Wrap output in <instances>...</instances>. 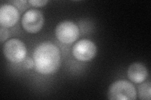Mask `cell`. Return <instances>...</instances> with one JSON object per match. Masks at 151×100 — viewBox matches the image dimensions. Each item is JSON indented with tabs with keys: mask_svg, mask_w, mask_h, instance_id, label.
Segmentation results:
<instances>
[{
	"mask_svg": "<svg viewBox=\"0 0 151 100\" xmlns=\"http://www.w3.org/2000/svg\"><path fill=\"white\" fill-rule=\"evenodd\" d=\"M44 16L42 12L37 9H30L25 12L22 18V25L26 31L30 33H37L43 27Z\"/></svg>",
	"mask_w": 151,
	"mask_h": 100,
	"instance_id": "8992f818",
	"label": "cell"
},
{
	"mask_svg": "<svg viewBox=\"0 0 151 100\" xmlns=\"http://www.w3.org/2000/svg\"><path fill=\"white\" fill-rule=\"evenodd\" d=\"M31 5L35 7H42L45 6L47 3H48V1H39V0H30V1H28Z\"/></svg>",
	"mask_w": 151,
	"mask_h": 100,
	"instance_id": "8fae6325",
	"label": "cell"
},
{
	"mask_svg": "<svg viewBox=\"0 0 151 100\" xmlns=\"http://www.w3.org/2000/svg\"><path fill=\"white\" fill-rule=\"evenodd\" d=\"M3 50L6 58L13 63L23 61L27 55V48L25 44L16 38L7 41L3 45Z\"/></svg>",
	"mask_w": 151,
	"mask_h": 100,
	"instance_id": "3957f363",
	"label": "cell"
},
{
	"mask_svg": "<svg viewBox=\"0 0 151 100\" xmlns=\"http://www.w3.org/2000/svg\"><path fill=\"white\" fill-rule=\"evenodd\" d=\"M139 97L140 99L150 100L151 99V83L145 82L139 87Z\"/></svg>",
	"mask_w": 151,
	"mask_h": 100,
	"instance_id": "9c48e42d",
	"label": "cell"
},
{
	"mask_svg": "<svg viewBox=\"0 0 151 100\" xmlns=\"http://www.w3.org/2000/svg\"><path fill=\"white\" fill-rule=\"evenodd\" d=\"M23 65L27 69H31L34 66V60L30 58H27L23 61Z\"/></svg>",
	"mask_w": 151,
	"mask_h": 100,
	"instance_id": "7c38bea8",
	"label": "cell"
},
{
	"mask_svg": "<svg viewBox=\"0 0 151 100\" xmlns=\"http://www.w3.org/2000/svg\"><path fill=\"white\" fill-rule=\"evenodd\" d=\"M9 36V32L6 28H4L1 26L0 28V36H1V43H3L4 41H5Z\"/></svg>",
	"mask_w": 151,
	"mask_h": 100,
	"instance_id": "30bf717a",
	"label": "cell"
},
{
	"mask_svg": "<svg viewBox=\"0 0 151 100\" xmlns=\"http://www.w3.org/2000/svg\"><path fill=\"white\" fill-rule=\"evenodd\" d=\"M34 66L38 73L51 74L58 70L60 63L59 49L50 42L42 43L33 54Z\"/></svg>",
	"mask_w": 151,
	"mask_h": 100,
	"instance_id": "6da1fadb",
	"label": "cell"
},
{
	"mask_svg": "<svg viewBox=\"0 0 151 100\" xmlns=\"http://www.w3.org/2000/svg\"><path fill=\"white\" fill-rule=\"evenodd\" d=\"M97 48L93 41L89 40H81L78 41L73 48L74 58L80 61H91L96 56Z\"/></svg>",
	"mask_w": 151,
	"mask_h": 100,
	"instance_id": "5b68a950",
	"label": "cell"
},
{
	"mask_svg": "<svg viewBox=\"0 0 151 100\" xmlns=\"http://www.w3.org/2000/svg\"><path fill=\"white\" fill-rule=\"evenodd\" d=\"M128 77L132 82L141 83L148 77V71L145 66L140 63H134L130 65L127 71Z\"/></svg>",
	"mask_w": 151,
	"mask_h": 100,
	"instance_id": "ba28073f",
	"label": "cell"
},
{
	"mask_svg": "<svg viewBox=\"0 0 151 100\" xmlns=\"http://www.w3.org/2000/svg\"><path fill=\"white\" fill-rule=\"evenodd\" d=\"M55 33L57 38L65 44L72 43L78 40L79 36V28L70 21L59 23L55 28Z\"/></svg>",
	"mask_w": 151,
	"mask_h": 100,
	"instance_id": "277c9868",
	"label": "cell"
},
{
	"mask_svg": "<svg viewBox=\"0 0 151 100\" xmlns=\"http://www.w3.org/2000/svg\"><path fill=\"white\" fill-rule=\"evenodd\" d=\"M19 20V13L17 8L5 4L0 8V24L4 28L13 26Z\"/></svg>",
	"mask_w": 151,
	"mask_h": 100,
	"instance_id": "52a82bcc",
	"label": "cell"
},
{
	"mask_svg": "<svg viewBox=\"0 0 151 100\" xmlns=\"http://www.w3.org/2000/svg\"><path fill=\"white\" fill-rule=\"evenodd\" d=\"M108 98L111 100H135L137 91L134 84L126 80H119L110 85Z\"/></svg>",
	"mask_w": 151,
	"mask_h": 100,
	"instance_id": "7a4b0ae2",
	"label": "cell"
}]
</instances>
